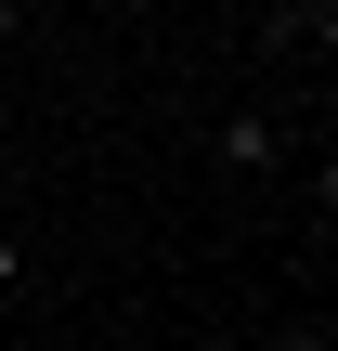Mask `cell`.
<instances>
[{"label": "cell", "mask_w": 338, "mask_h": 351, "mask_svg": "<svg viewBox=\"0 0 338 351\" xmlns=\"http://www.w3.org/2000/svg\"><path fill=\"white\" fill-rule=\"evenodd\" d=\"M208 156H221L234 182H261V169H287V117H261V104H234V117H208Z\"/></svg>", "instance_id": "1"}, {"label": "cell", "mask_w": 338, "mask_h": 351, "mask_svg": "<svg viewBox=\"0 0 338 351\" xmlns=\"http://www.w3.org/2000/svg\"><path fill=\"white\" fill-rule=\"evenodd\" d=\"M274 351H338V339H326V313H313V326H287V339H274Z\"/></svg>", "instance_id": "2"}, {"label": "cell", "mask_w": 338, "mask_h": 351, "mask_svg": "<svg viewBox=\"0 0 338 351\" xmlns=\"http://www.w3.org/2000/svg\"><path fill=\"white\" fill-rule=\"evenodd\" d=\"M13 287H26V247H13V234H0V300H13Z\"/></svg>", "instance_id": "3"}, {"label": "cell", "mask_w": 338, "mask_h": 351, "mask_svg": "<svg viewBox=\"0 0 338 351\" xmlns=\"http://www.w3.org/2000/svg\"><path fill=\"white\" fill-rule=\"evenodd\" d=\"M13 39H26V0H0V52H13Z\"/></svg>", "instance_id": "4"}, {"label": "cell", "mask_w": 338, "mask_h": 351, "mask_svg": "<svg viewBox=\"0 0 338 351\" xmlns=\"http://www.w3.org/2000/svg\"><path fill=\"white\" fill-rule=\"evenodd\" d=\"M0 104H13V65H0Z\"/></svg>", "instance_id": "5"}, {"label": "cell", "mask_w": 338, "mask_h": 351, "mask_svg": "<svg viewBox=\"0 0 338 351\" xmlns=\"http://www.w3.org/2000/svg\"><path fill=\"white\" fill-rule=\"evenodd\" d=\"M0 182H13V143H0Z\"/></svg>", "instance_id": "6"}]
</instances>
